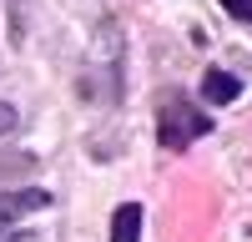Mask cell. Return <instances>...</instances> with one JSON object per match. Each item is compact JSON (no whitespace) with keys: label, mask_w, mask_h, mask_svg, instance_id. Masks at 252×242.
Wrapping results in <instances>:
<instances>
[{"label":"cell","mask_w":252,"mask_h":242,"mask_svg":"<svg viewBox=\"0 0 252 242\" xmlns=\"http://www.w3.org/2000/svg\"><path fill=\"white\" fill-rule=\"evenodd\" d=\"M207 131H212V121H207L197 106H187L182 96H166V101H161V111H157V136H161V147L182 151V147H192V141L207 136Z\"/></svg>","instance_id":"obj_1"},{"label":"cell","mask_w":252,"mask_h":242,"mask_svg":"<svg viewBox=\"0 0 252 242\" xmlns=\"http://www.w3.org/2000/svg\"><path fill=\"white\" fill-rule=\"evenodd\" d=\"M40 207H51V192H40V187H26V192H5L0 197V232L10 227V222L20 212H40Z\"/></svg>","instance_id":"obj_2"},{"label":"cell","mask_w":252,"mask_h":242,"mask_svg":"<svg viewBox=\"0 0 252 242\" xmlns=\"http://www.w3.org/2000/svg\"><path fill=\"white\" fill-rule=\"evenodd\" d=\"M202 96L212 101V106H232V101L242 96V81L232 71H207L202 76Z\"/></svg>","instance_id":"obj_3"},{"label":"cell","mask_w":252,"mask_h":242,"mask_svg":"<svg viewBox=\"0 0 252 242\" xmlns=\"http://www.w3.org/2000/svg\"><path fill=\"white\" fill-rule=\"evenodd\" d=\"M111 242H141V207H136V202L116 207V217H111Z\"/></svg>","instance_id":"obj_4"},{"label":"cell","mask_w":252,"mask_h":242,"mask_svg":"<svg viewBox=\"0 0 252 242\" xmlns=\"http://www.w3.org/2000/svg\"><path fill=\"white\" fill-rule=\"evenodd\" d=\"M222 10L237 15V20H252V0H222Z\"/></svg>","instance_id":"obj_5"},{"label":"cell","mask_w":252,"mask_h":242,"mask_svg":"<svg viewBox=\"0 0 252 242\" xmlns=\"http://www.w3.org/2000/svg\"><path fill=\"white\" fill-rule=\"evenodd\" d=\"M15 126V106H10V101H0V136H5Z\"/></svg>","instance_id":"obj_6"},{"label":"cell","mask_w":252,"mask_h":242,"mask_svg":"<svg viewBox=\"0 0 252 242\" xmlns=\"http://www.w3.org/2000/svg\"><path fill=\"white\" fill-rule=\"evenodd\" d=\"M5 242H35L31 232H5Z\"/></svg>","instance_id":"obj_7"}]
</instances>
